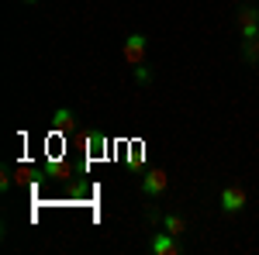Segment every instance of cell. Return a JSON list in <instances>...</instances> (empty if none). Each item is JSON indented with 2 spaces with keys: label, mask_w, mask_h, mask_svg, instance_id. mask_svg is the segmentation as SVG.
Wrapping results in <instances>:
<instances>
[{
  "label": "cell",
  "mask_w": 259,
  "mask_h": 255,
  "mask_svg": "<svg viewBox=\"0 0 259 255\" xmlns=\"http://www.w3.org/2000/svg\"><path fill=\"white\" fill-rule=\"evenodd\" d=\"M73 128H76V111H73V107H59V111L52 114V131L66 135V131H73Z\"/></svg>",
  "instance_id": "obj_7"
},
{
  "label": "cell",
  "mask_w": 259,
  "mask_h": 255,
  "mask_svg": "<svg viewBox=\"0 0 259 255\" xmlns=\"http://www.w3.org/2000/svg\"><path fill=\"white\" fill-rule=\"evenodd\" d=\"M159 228H162V231H169V235H180V238L187 235V221H183L180 214H162Z\"/></svg>",
  "instance_id": "obj_9"
},
{
  "label": "cell",
  "mask_w": 259,
  "mask_h": 255,
  "mask_svg": "<svg viewBox=\"0 0 259 255\" xmlns=\"http://www.w3.org/2000/svg\"><path fill=\"white\" fill-rule=\"evenodd\" d=\"M41 173H45V176H52V179H59V183H66V179L73 176V169H69V166H66L62 159H49Z\"/></svg>",
  "instance_id": "obj_8"
},
{
  "label": "cell",
  "mask_w": 259,
  "mask_h": 255,
  "mask_svg": "<svg viewBox=\"0 0 259 255\" xmlns=\"http://www.w3.org/2000/svg\"><path fill=\"white\" fill-rule=\"evenodd\" d=\"M235 24H239L242 38H256L259 35V7L256 4H242L239 14H235Z\"/></svg>",
  "instance_id": "obj_1"
},
{
  "label": "cell",
  "mask_w": 259,
  "mask_h": 255,
  "mask_svg": "<svg viewBox=\"0 0 259 255\" xmlns=\"http://www.w3.org/2000/svg\"><path fill=\"white\" fill-rule=\"evenodd\" d=\"M242 62L245 66H259V35L256 38H242Z\"/></svg>",
  "instance_id": "obj_10"
},
{
  "label": "cell",
  "mask_w": 259,
  "mask_h": 255,
  "mask_svg": "<svg viewBox=\"0 0 259 255\" xmlns=\"http://www.w3.org/2000/svg\"><path fill=\"white\" fill-rule=\"evenodd\" d=\"M145 217H149V221H152V224H159V221H162V214H159V211H156V207H152V203H149V207H145Z\"/></svg>",
  "instance_id": "obj_13"
},
{
  "label": "cell",
  "mask_w": 259,
  "mask_h": 255,
  "mask_svg": "<svg viewBox=\"0 0 259 255\" xmlns=\"http://www.w3.org/2000/svg\"><path fill=\"white\" fill-rule=\"evenodd\" d=\"M245 200H249V196H245L242 186H225L221 196H218V203H221V211H225V214H239L242 207H245Z\"/></svg>",
  "instance_id": "obj_5"
},
{
  "label": "cell",
  "mask_w": 259,
  "mask_h": 255,
  "mask_svg": "<svg viewBox=\"0 0 259 255\" xmlns=\"http://www.w3.org/2000/svg\"><path fill=\"white\" fill-rule=\"evenodd\" d=\"M21 4H38V0H21Z\"/></svg>",
  "instance_id": "obj_14"
},
{
  "label": "cell",
  "mask_w": 259,
  "mask_h": 255,
  "mask_svg": "<svg viewBox=\"0 0 259 255\" xmlns=\"http://www.w3.org/2000/svg\"><path fill=\"white\" fill-rule=\"evenodd\" d=\"M11 183H14V173L4 169V173H0V190H11Z\"/></svg>",
  "instance_id": "obj_12"
},
{
  "label": "cell",
  "mask_w": 259,
  "mask_h": 255,
  "mask_svg": "<svg viewBox=\"0 0 259 255\" xmlns=\"http://www.w3.org/2000/svg\"><path fill=\"white\" fill-rule=\"evenodd\" d=\"M149 252L152 255H180L183 252V238L169 235V231H159V235H152V241H149Z\"/></svg>",
  "instance_id": "obj_3"
},
{
  "label": "cell",
  "mask_w": 259,
  "mask_h": 255,
  "mask_svg": "<svg viewBox=\"0 0 259 255\" xmlns=\"http://www.w3.org/2000/svg\"><path fill=\"white\" fill-rule=\"evenodd\" d=\"M76 145L94 159V156H100V152L107 148V138H104V131H83V135L76 138Z\"/></svg>",
  "instance_id": "obj_6"
},
{
  "label": "cell",
  "mask_w": 259,
  "mask_h": 255,
  "mask_svg": "<svg viewBox=\"0 0 259 255\" xmlns=\"http://www.w3.org/2000/svg\"><path fill=\"white\" fill-rule=\"evenodd\" d=\"M132 73H135V83L139 86H149L152 83V69L149 66H132Z\"/></svg>",
  "instance_id": "obj_11"
},
{
  "label": "cell",
  "mask_w": 259,
  "mask_h": 255,
  "mask_svg": "<svg viewBox=\"0 0 259 255\" xmlns=\"http://www.w3.org/2000/svg\"><path fill=\"white\" fill-rule=\"evenodd\" d=\"M166 186H169L166 169H149V173L142 176V196H149V200L162 196V193H166Z\"/></svg>",
  "instance_id": "obj_4"
},
{
  "label": "cell",
  "mask_w": 259,
  "mask_h": 255,
  "mask_svg": "<svg viewBox=\"0 0 259 255\" xmlns=\"http://www.w3.org/2000/svg\"><path fill=\"white\" fill-rule=\"evenodd\" d=\"M145 52H149V38H145L142 31H132V35L124 38V62H128V66H142V62H145Z\"/></svg>",
  "instance_id": "obj_2"
}]
</instances>
